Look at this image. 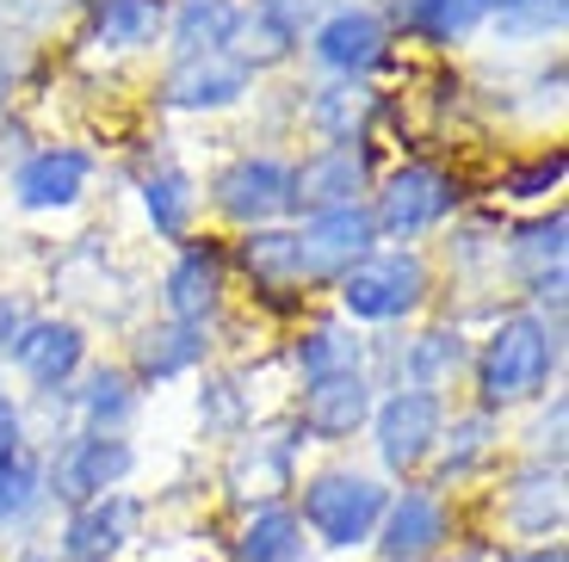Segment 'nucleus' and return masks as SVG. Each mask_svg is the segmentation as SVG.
I'll return each instance as SVG.
<instances>
[{"mask_svg":"<svg viewBox=\"0 0 569 562\" xmlns=\"http://www.w3.org/2000/svg\"><path fill=\"white\" fill-rule=\"evenodd\" d=\"M217 291H223V253L217 248H186L168 272V310L180 322H204L217 310Z\"/></svg>","mask_w":569,"mask_h":562,"instance_id":"nucleus-23","label":"nucleus"},{"mask_svg":"<svg viewBox=\"0 0 569 562\" xmlns=\"http://www.w3.org/2000/svg\"><path fill=\"white\" fill-rule=\"evenodd\" d=\"M371 180V161L359 142H328L316 161H303V173H291V204H303L310 217H328V211H347L359 204Z\"/></svg>","mask_w":569,"mask_h":562,"instance_id":"nucleus-13","label":"nucleus"},{"mask_svg":"<svg viewBox=\"0 0 569 562\" xmlns=\"http://www.w3.org/2000/svg\"><path fill=\"white\" fill-rule=\"evenodd\" d=\"M13 451H26V414L13 408V395L0 390V464H7Z\"/></svg>","mask_w":569,"mask_h":562,"instance_id":"nucleus-37","label":"nucleus"},{"mask_svg":"<svg viewBox=\"0 0 569 562\" xmlns=\"http://www.w3.org/2000/svg\"><path fill=\"white\" fill-rule=\"evenodd\" d=\"M242 7H229V0H186L180 19H173V43H180V57H204V50H223L229 43V26H236Z\"/></svg>","mask_w":569,"mask_h":562,"instance_id":"nucleus-31","label":"nucleus"},{"mask_svg":"<svg viewBox=\"0 0 569 562\" xmlns=\"http://www.w3.org/2000/svg\"><path fill=\"white\" fill-rule=\"evenodd\" d=\"M310 50H316V62H328V69L366 74V69L385 62V19L366 13V7H341V13H328L322 26H316Z\"/></svg>","mask_w":569,"mask_h":562,"instance_id":"nucleus-19","label":"nucleus"},{"mask_svg":"<svg viewBox=\"0 0 569 562\" xmlns=\"http://www.w3.org/2000/svg\"><path fill=\"white\" fill-rule=\"evenodd\" d=\"M371 451H378V470L397 482H409L415 470H427L433 445H440L446 426V402L433 390H390L385 402L371 408Z\"/></svg>","mask_w":569,"mask_h":562,"instance_id":"nucleus-4","label":"nucleus"},{"mask_svg":"<svg viewBox=\"0 0 569 562\" xmlns=\"http://www.w3.org/2000/svg\"><path fill=\"white\" fill-rule=\"evenodd\" d=\"M223 556L229 562H310V538H303L291 501H272V506H248L236 520Z\"/></svg>","mask_w":569,"mask_h":562,"instance_id":"nucleus-17","label":"nucleus"},{"mask_svg":"<svg viewBox=\"0 0 569 562\" xmlns=\"http://www.w3.org/2000/svg\"><path fill=\"white\" fill-rule=\"evenodd\" d=\"M501 525H508L513 544H545V538H563V464H520L501 482Z\"/></svg>","mask_w":569,"mask_h":562,"instance_id":"nucleus-10","label":"nucleus"},{"mask_svg":"<svg viewBox=\"0 0 569 562\" xmlns=\"http://www.w3.org/2000/svg\"><path fill=\"white\" fill-rule=\"evenodd\" d=\"M427 297V267L415 253H366L359 267L341 272V303L359 322H397V315L421 310Z\"/></svg>","mask_w":569,"mask_h":562,"instance_id":"nucleus-7","label":"nucleus"},{"mask_svg":"<svg viewBox=\"0 0 569 562\" xmlns=\"http://www.w3.org/2000/svg\"><path fill=\"white\" fill-rule=\"evenodd\" d=\"M397 365H402V383H397V390H433V395H440V383L452 378L458 365H465V340L446 334V328H433V334H421L409 352H402Z\"/></svg>","mask_w":569,"mask_h":562,"instance_id":"nucleus-29","label":"nucleus"},{"mask_svg":"<svg viewBox=\"0 0 569 562\" xmlns=\"http://www.w3.org/2000/svg\"><path fill=\"white\" fill-rule=\"evenodd\" d=\"M496 451H501V426L496 414H483V408H470V414H458L452 426H440V445H433V482L427 489H440L452 494L458 482H470L483 464H496Z\"/></svg>","mask_w":569,"mask_h":562,"instance_id":"nucleus-16","label":"nucleus"},{"mask_svg":"<svg viewBox=\"0 0 569 562\" xmlns=\"http://www.w3.org/2000/svg\"><path fill=\"white\" fill-rule=\"evenodd\" d=\"M81 352H87V340L74 322H31L26 334L13 340L19 371H26L38 390H62V383L81 371Z\"/></svg>","mask_w":569,"mask_h":562,"instance_id":"nucleus-20","label":"nucleus"},{"mask_svg":"<svg viewBox=\"0 0 569 562\" xmlns=\"http://www.w3.org/2000/svg\"><path fill=\"white\" fill-rule=\"evenodd\" d=\"M501 562H569V550H563V538H545V544H508Z\"/></svg>","mask_w":569,"mask_h":562,"instance_id":"nucleus-38","label":"nucleus"},{"mask_svg":"<svg viewBox=\"0 0 569 562\" xmlns=\"http://www.w3.org/2000/svg\"><path fill=\"white\" fill-rule=\"evenodd\" d=\"M19 334H26V322H19V310L7 303V297H0V352H13Z\"/></svg>","mask_w":569,"mask_h":562,"instance_id":"nucleus-39","label":"nucleus"},{"mask_svg":"<svg viewBox=\"0 0 569 562\" xmlns=\"http://www.w3.org/2000/svg\"><path fill=\"white\" fill-rule=\"evenodd\" d=\"M371 378L366 371H328V378H303L298 395V439L303 445H347L359 426L371 421Z\"/></svg>","mask_w":569,"mask_h":562,"instance_id":"nucleus-9","label":"nucleus"},{"mask_svg":"<svg viewBox=\"0 0 569 562\" xmlns=\"http://www.w3.org/2000/svg\"><path fill=\"white\" fill-rule=\"evenodd\" d=\"M298 451H303L298 433H248L223 464L229 501L242 506V513L248 506L291 501V489H298Z\"/></svg>","mask_w":569,"mask_h":562,"instance_id":"nucleus-8","label":"nucleus"},{"mask_svg":"<svg viewBox=\"0 0 569 562\" xmlns=\"http://www.w3.org/2000/svg\"><path fill=\"white\" fill-rule=\"evenodd\" d=\"M142 520H149V506L130 489H112L100 501L69 506L50 550H57V562H124L130 544L142 538Z\"/></svg>","mask_w":569,"mask_h":562,"instance_id":"nucleus-5","label":"nucleus"},{"mask_svg":"<svg viewBox=\"0 0 569 562\" xmlns=\"http://www.w3.org/2000/svg\"><path fill=\"white\" fill-rule=\"evenodd\" d=\"M557 180H563V155H545V161H532V168L508 173V192L513 198H539V192H551Z\"/></svg>","mask_w":569,"mask_h":562,"instance_id":"nucleus-36","label":"nucleus"},{"mask_svg":"<svg viewBox=\"0 0 569 562\" xmlns=\"http://www.w3.org/2000/svg\"><path fill=\"white\" fill-rule=\"evenodd\" d=\"M130 470H137V445L124 433H87V426H74L43 458V489H50V506L69 513L81 501H100V494L124 489Z\"/></svg>","mask_w":569,"mask_h":562,"instance_id":"nucleus-3","label":"nucleus"},{"mask_svg":"<svg viewBox=\"0 0 569 562\" xmlns=\"http://www.w3.org/2000/svg\"><path fill=\"white\" fill-rule=\"evenodd\" d=\"M452 211V185H446V173L433 168H397L390 173V185L378 192V211H371V223H378V235H421V229H433L440 217Z\"/></svg>","mask_w":569,"mask_h":562,"instance_id":"nucleus-12","label":"nucleus"},{"mask_svg":"<svg viewBox=\"0 0 569 562\" xmlns=\"http://www.w3.org/2000/svg\"><path fill=\"white\" fill-rule=\"evenodd\" d=\"M366 118V87H328L316 99V130L328 142H353V124Z\"/></svg>","mask_w":569,"mask_h":562,"instance_id":"nucleus-34","label":"nucleus"},{"mask_svg":"<svg viewBox=\"0 0 569 562\" xmlns=\"http://www.w3.org/2000/svg\"><path fill=\"white\" fill-rule=\"evenodd\" d=\"M50 513V489H43V458L38 451H13L0 464V532H31V525Z\"/></svg>","mask_w":569,"mask_h":562,"instance_id":"nucleus-22","label":"nucleus"},{"mask_svg":"<svg viewBox=\"0 0 569 562\" xmlns=\"http://www.w3.org/2000/svg\"><path fill=\"white\" fill-rule=\"evenodd\" d=\"M452 544V501L427 482H409V489H390L385 520L371 532V550L378 562H433Z\"/></svg>","mask_w":569,"mask_h":562,"instance_id":"nucleus-6","label":"nucleus"},{"mask_svg":"<svg viewBox=\"0 0 569 562\" xmlns=\"http://www.w3.org/2000/svg\"><path fill=\"white\" fill-rule=\"evenodd\" d=\"M539 0H483V13H508V19H520V13H532Z\"/></svg>","mask_w":569,"mask_h":562,"instance_id":"nucleus-40","label":"nucleus"},{"mask_svg":"<svg viewBox=\"0 0 569 562\" xmlns=\"http://www.w3.org/2000/svg\"><path fill=\"white\" fill-rule=\"evenodd\" d=\"M142 204H149V223H156L161 235L180 241L186 229H192V204H199V192H192V180H186V173H156V180H149V192H142Z\"/></svg>","mask_w":569,"mask_h":562,"instance_id":"nucleus-32","label":"nucleus"},{"mask_svg":"<svg viewBox=\"0 0 569 562\" xmlns=\"http://www.w3.org/2000/svg\"><path fill=\"white\" fill-rule=\"evenodd\" d=\"M359 340L347 334V328H335V322H322L310 340H298V371L303 378H328V371H359Z\"/></svg>","mask_w":569,"mask_h":562,"instance_id":"nucleus-33","label":"nucleus"},{"mask_svg":"<svg viewBox=\"0 0 569 562\" xmlns=\"http://www.w3.org/2000/svg\"><path fill=\"white\" fill-rule=\"evenodd\" d=\"M385 501H390V482L371 476V470H353V464H328L316 476L298 482V513L303 538L322 550H366L378 520H385Z\"/></svg>","mask_w":569,"mask_h":562,"instance_id":"nucleus-1","label":"nucleus"},{"mask_svg":"<svg viewBox=\"0 0 569 562\" xmlns=\"http://www.w3.org/2000/svg\"><path fill=\"white\" fill-rule=\"evenodd\" d=\"M303 19H310V0H254L248 13H236L223 50L242 62V69H267V62H279V57L298 50Z\"/></svg>","mask_w":569,"mask_h":562,"instance_id":"nucleus-14","label":"nucleus"},{"mask_svg":"<svg viewBox=\"0 0 569 562\" xmlns=\"http://www.w3.org/2000/svg\"><path fill=\"white\" fill-rule=\"evenodd\" d=\"M87 185V155L81 149H43V155H31L26 168H19L13 192L26 211H57V204H74Z\"/></svg>","mask_w":569,"mask_h":562,"instance_id":"nucleus-21","label":"nucleus"},{"mask_svg":"<svg viewBox=\"0 0 569 562\" xmlns=\"http://www.w3.org/2000/svg\"><path fill=\"white\" fill-rule=\"evenodd\" d=\"M520 272H527V284L545 297V303H563V211H551L545 223L520 229Z\"/></svg>","mask_w":569,"mask_h":562,"instance_id":"nucleus-24","label":"nucleus"},{"mask_svg":"<svg viewBox=\"0 0 569 562\" xmlns=\"http://www.w3.org/2000/svg\"><path fill=\"white\" fill-rule=\"evenodd\" d=\"M402 26L427 43H458L483 26V0H402Z\"/></svg>","mask_w":569,"mask_h":562,"instance_id":"nucleus-28","label":"nucleus"},{"mask_svg":"<svg viewBox=\"0 0 569 562\" xmlns=\"http://www.w3.org/2000/svg\"><path fill=\"white\" fill-rule=\"evenodd\" d=\"M378 241V223H371L366 204H347V211H328V217H310L298 229V267H303V284L310 279H341L347 267H359Z\"/></svg>","mask_w":569,"mask_h":562,"instance_id":"nucleus-11","label":"nucleus"},{"mask_svg":"<svg viewBox=\"0 0 569 562\" xmlns=\"http://www.w3.org/2000/svg\"><path fill=\"white\" fill-rule=\"evenodd\" d=\"M217 204H223V217H236V223H272V217L298 211L291 204V168H279V161H236V168L217 173Z\"/></svg>","mask_w":569,"mask_h":562,"instance_id":"nucleus-15","label":"nucleus"},{"mask_svg":"<svg viewBox=\"0 0 569 562\" xmlns=\"http://www.w3.org/2000/svg\"><path fill=\"white\" fill-rule=\"evenodd\" d=\"M74 408H81V426L87 433H124L130 414H137V383L124 378V371H93L87 378V390L74 395Z\"/></svg>","mask_w":569,"mask_h":562,"instance_id":"nucleus-26","label":"nucleus"},{"mask_svg":"<svg viewBox=\"0 0 569 562\" xmlns=\"http://www.w3.org/2000/svg\"><path fill=\"white\" fill-rule=\"evenodd\" d=\"M527 458L532 464H563V395L539 414V426L527 433Z\"/></svg>","mask_w":569,"mask_h":562,"instance_id":"nucleus-35","label":"nucleus"},{"mask_svg":"<svg viewBox=\"0 0 569 562\" xmlns=\"http://www.w3.org/2000/svg\"><path fill=\"white\" fill-rule=\"evenodd\" d=\"M248 93V69L229 50H204V57H180L168 74V87H161V99L168 106H180V112H211V106H229V99Z\"/></svg>","mask_w":569,"mask_h":562,"instance_id":"nucleus-18","label":"nucleus"},{"mask_svg":"<svg viewBox=\"0 0 569 562\" xmlns=\"http://www.w3.org/2000/svg\"><path fill=\"white\" fill-rule=\"evenodd\" d=\"M557 365V340L539 315H508L496 334L477 352V408L501 414V408H520L551 383Z\"/></svg>","mask_w":569,"mask_h":562,"instance_id":"nucleus-2","label":"nucleus"},{"mask_svg":"<svg viewBox=\"0 0 569 562\" xmlns=\"http://www.w3.org/2000/svg\"><path fill=\"white\" fill-rule=\"evenodd\" d=\"M161 0H93V38L112 43V50H137V43H156L161 31Z\"/></svg>","mask_w":569,"mask_h":562,"instance_id":"nucleus-27","label":"nucleus"},{"mask_svg":"<svg viewBox=\"0 0 569 562\" xmlns=\"http://www.w3.org/2000/svg\"><path fill=\"white\" fill-rule=\"evenodd\" d=\"M204 359V334L199 322H173V328H149V334L137 340V371L149 383H168L180 378V371H192Z\"/></svg>","mask_w":569,"mask_h":562,"instance_id":"nucleus-25","label":"nucleus"},{"mask_svg":"<svg viewBox=\"0 0 569 562\" xmlns=\"http://www.w3.org/2000/svg\"><path fill=\"white\" fill-rule=\"evenodd\" d=\"M242 260L267 291H291L303 284V267H298V229H254L242 241Z\"/></svg>","mask_w":569,"mask_h":562,"instance_id":"nucleus-30","label":"nucleus"}]
</instances>
